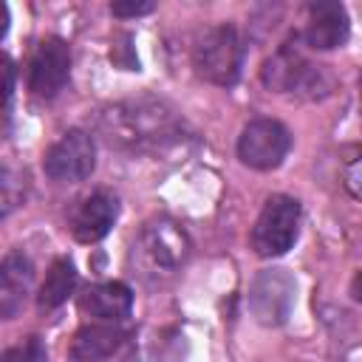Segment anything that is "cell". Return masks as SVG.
I'll return each instance as SVG.
<instances>
[{
  "label": "cell",
  "instance_id": "cell-1",
  "mask_svg": "<svg viewBox=\"0 0 362 362\" xmlns=\"http://www.w3.org/2000/svg\"><path fill=\"white\" fill-rule=\"evenodd\" d=\"M96 127L105 141L122 153H164L187 139V124L181 113L156 96H139L113 102L99 110Z\"/></svg>",
  "mask_w": 362,
  "mask_h": 362
},
{
  "label": "cell",
  "instance_id": "cell-2",
  "mask_svg": "<svg viewBox=\"0 0 362 362\" xmlns=\"http://www.w3.org/2000/svg\"><path fill=\"white\" fill-rule=\"evenodd\" d=\"M189 249L192 243L175 221L153 218L141 226V232L133 240V249H130L133 274L150 288L164 286L187 266Z\"/></svg>",
  "mask_w": 362,
  "mask_h": 362
},
{
  "label": "cell",
  "instance_id": "cell-3",
  "mask_svg": "<svg viewBox=\"0 0 362 362\" xmlns=\"http://www.w3.org/2000/svg\"><path fill=\"white\" fill-rule=\"evenodd\" d=\"M260 79L274 93H294L303 99H325L337 79L328 65L311 62L297 42H283L260 68Z\"/></svg>",
  "mask_w": 362,
  "mask_h": 362
},
{
  "label": "cell",
  "instance_id": "cell-4",
  "mask_svg": "<svg viewBox=\"0 0 362 362\" xmlns=\"http://www.w3.org/2000/svg\"><path fill=\"white\" fill-rule=\"evenodd\" d=\"M246 45L232 23L209 25L192 45V68L204 82L232 88L243 71Z\"/></svg>",
  "mask_w": 362,
  "mask_h": 362
},
{
  "label": "cell",
  "instance_id": "cell-5",
  "mask_svg": "<svg viewBox=\"0 0 362 362\" xmlns=\"http://www.w3.org/2000/svg\"><path fill=\"white\" fill-rule=\"evenodd\" d=\"M300 235V201L291 195H272L255 226H252V249L260 257L286 255Z\"/></svg>",
  "mask_w": 362,
  "mask_h": 362
},
{
  "label": "cell",
  "instance_id": "cell-6",
  "mask_svg": "<svg viewBox=\"0 0 362 362\" xmlns=\"http://www.w3.org/2000/svg\"><path fill=\"white\" fill-rule=\"evenodd\" d=\"M291 150V133L283 122L257 116L238 136V158L252 170H277Z\"/></svg>",
  "mask_w": 362,
  "mask_h": 362
},
{
  "label": "cell",
  "instance_id": "cell-7",
  "mask_svg": "<svg viewBox=\"0 0 362 362\" xmlns=\"http://www.w3.org/2000/svg\"><path fill=\"white\" fill-rule=\"evenodd\" d=\"M294 300L297 280L288 269H263L249 286V311L266 328L283 325L291 317Z\"/></svg>",
  "mask_w": 362,
  "mask_h": 362
},
{
  "label": "cell",
  "instance_id": "cell-8",
  "mask_svg": "<svg viewBox=\"0 0 362 362\" xmlns=\"http://www.w3.org/2000/svg\"><path fill=\"white\" fill-rule=\"evenodd\" d=\"M42 170L57 184H76L85 181L96 170V141L88 130H68L62 133L42 156Z\"/></svg>",
  "mask_w": 362,
  "mask_h": 362
},
{
  "label": "cell",
  "instance_id": "cell-9",
  "mask_svg": "<svg viewBox=\"0 0 362 362\" xmlns=\"http://www.w3.org/2000/svg\"><path fill=\"white\" fill-rule=\"evenodd\" d=\"M71 79V48L62 37H45L28 62V90L40 99H54Z\"/></svg>",
  "mask_w": 362,
  "mask_h": 362
},
{
  "label": "cell",
  "instance_id": "cell-10",
  "mask_svg": "<svg viewBox=\"0 0 362 362\" xmlns=\"http://www.w3.org/2000/svg\"><path fill=\"white\" fill-rule=\"evenodd\" d=\"M119 218V198L107 189H93L68 212V229L79 243H99Z\"/></svg>",
  "mask_w": 362,
  "mask_h": 362
},
{
  "label": "cell",
  "instance_id": "cell-11",
  "mask_svg": "<svg viewBox=\"0 0 362 362\" xmlns=\"http://www.w3.org/2000/svg\"><path fill=\"white\" fill-rule=\"evenodd\" d=\"M351 34V20L342 3L337 0H317L308 3L305 8V28H303V42L314 51H331L345 45Z\"/></svg>",
  "mask_w": 362,
  "mask_h": 362
},
{
  "label": "cell",
  "instance_id": "cell-12",
  "mask_svg": "<svg viewBox=\"0 0 362 362\" xmlns=\"http://www.w3.org/2000/svg\"><path fill=\"white\" fill-rule=\"evenodd\" d=\"M34 286V263L23 249H11L0 263V317L14 320Z\"/></svg>",
  "mask_w": 362,
  "mask_h": 362
},
{
  "label": "cell",
  "instance_id": "cell-13",
  "mask_svg": "<svg viewBox=\"0 0 362 362\" xmlns=\"http://www.w3.org/2000/svg\"><path fill=\"white\" fill-rule=\"evenodd\" d=\"M82 314H88L93 322H124L133 311V291L130 286L119 280H105L96 286H88L79 297Z\"/></svg>",
  "mask_w": 362,
  "mask_h": 362
},
{
  "label": "cell",
  "instance_id": "cell-14",
  "mask_svg": "<svg viewBox=\"0 0 362 362\" xmlns=\"http://www.w3.org/2000/svg\"><path fill=\"white\" fill-rule=\"evenodd\" d=\"M124 342V328L119 322H88L71 339V359L74 362H102L113 356Z\"/></svg>",
  "mask_w": 362,
  "mask_h": 362
},
{
  "label": "cell",
  "instance_id": "cell-15",
  "mask_svg": "<svg viewBox=\"0 0 362 362\" xmlns=\"http://www.w3.org/2000/svg\"><path fill=\"white\" fill-rule=\"evenodd\" d=\"M76 288V266L68 260V257H57L40 286V294H37V305L40 311H54L59 308Z\"/></svg>",
  "mask_w": 362,
  "mask_h": 362
},
{
  "label": "cell",
  "instance_id": "cell-16",
  "mask_svg": "<svg viewBox=\"0 0 362 362\" xmlns=\"http://www.w3.org/2000/svg\"><path fill=\"white\" fill-rule=\"evenodd\" d=\"M25 189H28V178L23 170L3 164V175H0V201H3V218L11 215L14 206H20L25 201Z\"/></svg>",
  "mask_w": 362,
  "mask_h": 362
},
{
  "label": "cell",
  "instance_id": "cell-17",
  "mask_svg": "<svg viewBox=\"0 0 362 362\" xmlns=\"http://www.w3.org/2000/svg\"><path fill=\"white\" fill-rule=\"evenodd\" d=\"M0 362H48V351L40 337H25L17 345L6 348Z\"/></svg>",
  "mask_w": 362,
  "mask_h": 362
},
{
  "label": "cell",
  "instance_id": "cell-18",
  "mask_svg": "<svg viewBox=\"0 0 362 362\" xmlns=\"http://www.w3.org/2000/svg\"><path fill=\"white\" fill-rule=\"evenodd\" d=\"M342 184H345V189H348V192H351L356 201H362V153L345 164Z\"/></svg>",
  "mask_w": 362,
  "mask_h": 362
},
{
  "label": "cell",
  "instance_id": "cell-19",
  "mask_svg": "<svg viewBox=\"0 0 362 362\" xmlns=\"http://www.w3.org/2000/svg\"><path fill=\"white\" fill-rule=\"evenodd\" d=\"M156 6L147 3V0H139V3H110V14L113 17H141V14H150Z\"/></svg>",
  "mask_w": 362,
  "mask_h": 362
},
{
  "label": "cell",
  "instance_id": "cell-20",
  "mask_svg": "<svg viewBox=\"0 0 362 362\" xmlns=\"http://www.w3.org/2000/svg\"><path fill=\"white\" fill-rule=\"evenodd\" d=\"M3 74H6V116L11 110V96H14V65L8 57H3Z\"/></svg>",
  "mask_w": 362,
  "mask_h": 362
},
{
  "label": "cell",
  "instance_id": "cell-21",
  "mask_svg": "<svg viewBox=\"0 0 362 362\" xmlns=\"http://www.w3.org/2000/svg\"><path fill=\"white\" fill-rule=\"evenodd\" d=\"M351 294H354V300H359L362 303V269L354 274V280H351Z\"/></svg>",
  "mask_w": 362,
  "mask_h": 362
},
{
  "label": "cell",
  "instance_id": "cell-22",
  "mask_svg": "<svg viewBox=\"0 0 362 362\" xmlns=\"http://www.w3.org/2000/svg\"><path fill=\"white\" fill-rule=\"evenodd\" d=\"M359 93H362V79H359Z\"/></svg>",
  "mask_w": 362,
  "mask_h": 362
}]
</instances>
